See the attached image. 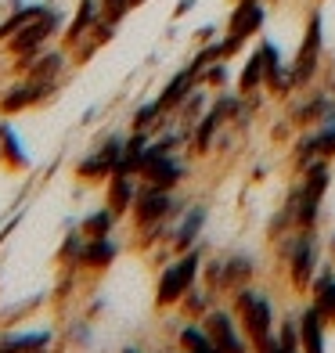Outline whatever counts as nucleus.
I'll list each match as a JSON object with an SVG mask.
<instances>
[{
  "instance_id": "obj_5",
  "label": "nucleus",
  "mask_w": 335,
  "mask_h": 353,
  "mask_svg": "<svg viewBox=\"0 0 335 353\" xmlns=\"http://www.w3.org/2000/svg\"><path fill=\"white\" fill-rule=\"evenodd\" d=\"M181 210H184V202H177L173 191L141 181V191H137V199H134L130 216H134V223H137L141 231H148V228H155V223H166L173 213H181Z\"/></svg>"
},
{
  "instance_id": "obj_6",
  "label": "nucleus",
  "mask_w": 335,
  "mask_h": 353,
  "mask_svg": "<svg viewBox=\"0 0 335 353\" xmlns=\"http://www.w3.org/2000/svg\"><path fill=\"white\" fill-rule=\"evenodd\" d=\"M123 144H126V137H119V134L105 137L87 159H79V163H76V176H79V181H108V176L116 173L119 159H123Z\"/></svg>"
},
{
  "instance_id": "obj_28",
  "label": "nucleus",
  "mask_w": 335,
  "mask_h": 353,
  "mask_svg": "<svg viewBox=\"0 0 335 353\" xmlns=\"http://www.w3.org/2000/svg\"><path fill=\"white\" fill-rule=\"evenodd\" d=\"M177 343H181V350H205V346H213L205 325H184L181 335H177Z\"/></svg>"
},
{
  "instance_id": "obj_21",
  "label": "nucleus",
  "mask_w": 335,
  "mask_h": 353,
  "mask_svg": "<svg viewBox=\"0 0 335 353\" xmlns=\"http://www.w3.org/2000/svg\"><path fill=\"white\" fill-rule=\"evenodd\" d=\"M0 166L11 170V173H19V170L29 166V152L22 148L19 134H14L8 123H0Z\"/></svg>"
},
{
  "instance_id": "obj_33",
  "label": "nucleus",
  "mask_w": 335,
  "mask_h": 353,
  "mask_svg": "<svg viewBox=\"0 0 335 353\" xmlns=\"http://www.w3.org/2000/svg\"><path fill=\"white\" fill-rule=\"evenodd\" d=\"M202 105H205V98H202L199 90H191V94H187V101H184V105H181L177 112L184 116V123H195V119H199V108H202Z\"/></svg>"
},
{
  "instance_id": "obj_34",
  "label": "nucleus",
  "mask_w": 335,
  "mask_h": 353,
  "mask_svg": "<svg viewBox=\"0 0 335 353\" xmlns=\"http://www.w3.org/2000/svg\"><path fill=\"white\" fill-rule=\"evenodd\" d=\"M223 79H227V69H223V65H216V61H213L210 69H202L199 83H210V87H223Z\"/></svg>"
},
{
  "instance_id": "obj_24",
  "label": "nucleus",
  "mask_w": 335,
  "mask_h": 353,
  "mask_svg": "<svg viewBox=\"0 0 335 353\" xmlns=\"http://www.w3.org/2000/svg\"><path fill=\"white\" fill-rule=\"evenodd\" d=\"M43 8H47V4H19V8H11V14H8L4 22H0V40L14 37L22 26H29V22H33V19H37V14H40Z\"/></svg>"
},
{
  "instance_id": "obj_1",
  "label": "nucleus",
  "mask_w": 335,
  "mask_h": 353,
  "mask_svg": "<svg viewBox=\"0 0 335 353\" xmlns=\"http://www.w3.org/2000/svg\"><path fill=\"white\" fill-rule=\"evenodd\" d=\"M234 314H238V325H242L252 350H260L274 335V303L263 292H256L252 285H242L234 292Z\"/></svg>"
},
{
  "instance_id": "obj_18",
  "label": "nucleus",
  "mask_w": 335,
  "mask_h": 353,
  "mask_svg": "<svg viewBox=\"0 0 335 353\" xmlns=\"http://www.w3.org/2000/svg\"><path fill=\"white\" fill-rule=\"evenodd\" d=\"M0 353H51V332H4Z\"/></svg>"
},
{
  "instance_id": "obj_30",
  "label": "nucleus",
  "mask_w": 335,
  "mask_h": 353,
  "mask_svg": "<svg viewBox=\"0 0 335 353\" xmlns=\"http://www.w3.org/2000/svg\"><path fill=\"white\" fill-rule=\"evenodd\" d=\"M181 307H184V314H187V317H199V314L210 310V296H205L202 288L195 285V288H191V292L181 299Z\"/></svg>"
},
{
  "instance_id": "obj_22",
  "label": "nucleus",
  "mask_w": 335,
  "mask_h": 353,
  "mask_svg": "<svg viewBox=\"0 0 335 353\" xmlns=\"http://www.w3.org/2000/svg\"><path fill=\"white\" fill-rule=\"evenodd\" d=\"M252 278V260L249 256H223V267H220V288H242Z\"/></svg>"
},
{
  "instance_id": "obj_37",
  "label": "nucleus",
  "mask_w": 335,
  "mask_h": 353,
  "mask_svg": "<svg viewBox=\"0 0 335 353\" xmlns=\"http://www.w3.org/2000/svg\"><path fill=\"white\" fill-rule=\"evenodd\" d=\"M130 4H134V8H137V4H145V0H130Z\"/></svg>"
},
{
  "instance_id": "obj_15",
  "label": "nucleus",
  "mask_w": 335,
  "mask_h": 353,
  "mask_svg": "<svg viewBox=\"0 0 335 353\" xmlns=\"http://www.w3.org/2000/svg\"><path fill=\"white\" fill-rule=\"evenodd\" d=\"M310 292H314L310 307L321 314L325 325H332V321H335V270H332V267L317 270L314 281H310Z\"/></svg>"
},
{
  "instance_id": "obj_19",
  "label": "nucleus",
  "mask_w": 335,
  "mask_h": 353,
  "mask_svg": "<svg viewBox=\"0 0 335 353\" xmlns=\"http://www.w3.org/2000/svg\"><path fill=\"white\" fill-rule=\"evenodd\" d=\"M325 321L314 307L299 310V350L303 353H325Z\"/></svg>"
},
{
  "instance_id": "obj_9",
  "label": "nucleus",
  "mask_w": 335,
  "mask_h": 353,
  "mask_svg": "<svg viewBox=\"0 0 335 353\" xmlns=\"http://www.w3.org/2000/svg\"><path fill=\"white\" fill-rule=\"evenodd\" d=\"M285 260H289V274H292V285L296 288H310L314 274H317V249H314V238L303 234L292 245H285Z\"/></svg>"
},
{
  "instance_id": "obj_20",
  "label": "nucleus",
  "mask_w": 335,
  "mask_h": 353,
  "mask_svg": "<svg viewBox=\"0 0 335 353\" xmlns=\"http://www.w3.org/2000/svg\"><path fill=\"white\" fill-rule=\"evenodd\" d=\"M195 83H199L195 72H191V69H181V72H177V76H173L170 83L163 87V94L155 98V101H159V108H163L166 116H170V112H177V108L187 101V94L195 90Z\"/></svg>"
},
{
  "instance_id": "obj_14",
  "label": "nucleus",
  "mask_w": 335,
  "mask_h": 353,
  "mask_svg": "<svg viewBox=\"0 0 335 353\" xmlns=\"http://www.w3.org/2000/svg\"><path fill=\"white\" fill-rule=\"evenodd\" d=\"M205 216H210V210H205V205H187L184 220H181L177 228H173V234H170V245L177 249V252L195 249L199 234H202V223H205Z\"/></svg>"
},
{
  "instance_id": "obj_11",
  "label": "nucleus",
  "mask_w": 335,
  "mask_h": 353,
  "mask_svg": "<svg viewBox=\"0 0 335 353\" xmlns=\"http://www.w3.org/2000/svg\"><path fill=\"white\" fill-rule=\"evenodd\" d=\"M98 19H101V0H79L76 14L65 22V29H61V47L72 51V47L94 29V22H98Z\"/></svg>"
},
{
  "instance_id": "obj_32",
  "label": "nucleus",
  "mask_w": 335,
  "mask_h": 353,
  "mask_svg": "<svg viewBox=\"0 0 335 353\" xmlns=\"http://www.w3.org/2000/svg\"><path fill=\"white\" fill-rule=\"evenodd\" d=\"M325 112H328V98H314L310 105H303L296 112V123H317V119H325Z\"/></svg>"
},
{
  "instance_id": "obj_13",
  "label": "nucleus",
  "mask_w": 335,
  "mask_h": 353,
  "mask_svg": "<svg viewBox=\"0 0 335 353\" xmlns=\"http://www.w3.org/2000/svg\"><path fill=\"white\" fill-rule=\"evenodd\" d=\"M69 61H72V58H69L65 47H54V51H47V47H43V51L26 65L22 76H26V79H51V83H58V76L65 72Z\"/></svg>"
},
{
  "instance_id": "obj_36",
  "label": "nucleus",
  "mask_w": 335,
  "mask_h": 353,
  "mask_svg": "<svg viewBox=\"0 0 335 353\" xmlns=\"http://www.w3.org/2000/svg\"><path fill=\"white\" fill-rule=\"evenodd\" d=\"M184 353H220V350H216V343H213V346H205V350H184Z\"/></svg>"
},
{
  "instance_id": "obj_23",
  "label": "nucleus",
  "mask_w": 335,
  "mask_h": 353,
  "mask_svg": "<svg viewBox=\"0 0 335 353\" xmlns=\"http://www.w3.org/2000/svg\"><path fill=\"white\" fill-rule=\"evenodd\" d=\"M116 213L108 210V205H101V210H94L83 216V223H79V231H83V238H108L112 228H116Z\"/></svg>"
},
{
  "instance_id": "obj_12",
  "label": "nucleus",
  "mask_w": 335,
  "mask_h": 353,
  "mask_svg": "<svg viewBox=\"0 0 335 353\" xmlns=\"http://www.w3.org/2000/svg\"><path fill=\"white\" fill-rule=\"evenodd\" d=\"M137 191H141V184H137V176H126V173H112L108 176V188H105V205L116 216H126L134 210V199H137Z\"/></svg>"
},
{
  "instance_id": "obj_10",
  "label": "nucleus",
  "mask_w": 335,
  "mask_h": 353,
  "mask_svg": "<svg viewBox=\"0 0 335 353\" xmlns=\"http://www.w3.org/2000/svg\"><path fill=\"white\" fill-rule=\"evenodd\" d=\"M317 58H321V14H314V19H310L307 37H303L299 54H296V61H292V79H296V87H303V83H310V79H314Z\"/></svg>"
},
{
  "instance_id": "obj_2",
  "label": "nucleus",
  "mask_w": 335,
  "mask_h": 353,
  "mask_svg": "<svg viewBox=\"0 0 335 353\" xmlns=\"http://www.w3.org/2000/svg\"><path fill=\"white\" fill-rule=\"evenodd\" d=\"M199 270H202V249H187L181 252V260H173L163 274H159L155 288V307H177V303L199 285Z\"/></svg>"
},
{
  "instance_id": "obj_8",
  "label": "nucleus",
  "mask_w": 335,
  "mask_h": 353,
  "mask_svg": "<svg viewBox=\"0 0 335 353\" xmlns=\"http://www.w3.org/2000/svg\"><path fill=\"white\" fill-rule=\"evenodd\" d=\"M205 332H210V339L216 343V350L220 353H249V346H245V332H242V325L227 314V310H205Z\"/></svg>"
},
{
  "instance_id": "obj_16",
  "label": "nucleus",
  "mask_w": 335,
  "mask_h": 353,
  "mask_svg": "<svg viewBox=\"0 0 335 353\" xmlns=\"http://www.w3.org/2000/svg\"><path fill=\"white\" fill-rule=\"evenodd\" d=\"M116 256H119V245L112 242V234H108V238H87L76 267H79V270H105V267L116 263Z\"/></svg>"
},
{
  "instance_id": "obj_35",
  "label": "nucleus",
  "mask_w": 335,
  "mask_h": 353,
  "mask_svg": "<svg viewBox=\"0 0 335 353\" xmlns=\"http://www.w3.org/2000/svg\"><path fill=\"white\" fill-rule=\"evenodd\" d=\"M256 353H296V350H285L278 335H270V339H267V343H263V346H260Z\"/></svg>"
},
{
  "instance_id": "obj_29",
  "label": "nucleus",
  "mask_w": 335,
  "mask_h": 353,
  "mask_svg": "<svg viewBox=\"0 0 335 353\" xmlns=\"http://www.w3.org/2000/svg\"><path fill=\"white\" fill-rule=\"evenodd\" d=\"M163 116H166V112L159 108V101H148V105H141V108L134 112V130H152L155 123H163Z\"/></svg>"
},
{
  "instance_id": "obj_17",
  "label": "nucleus",
  "mask_w": 335,
  "mask_h": 353,
  "mask_svg": "<svg viewBox=\"0 0 335 353\" xmlns=\"http://www.w3.org/2000/svg\"><path fill=\"white\" fill-rule=\"evenodd\" d=\"M260 26H263L260 0H238V8H234V14H231V26H227V37L245 40V37H252V33H260Z\"/></svg>"
},
{
  "instance_id": "obj_4",
  "label": "nucleus",
  "mask_w": 335,
  "mask_h": 353,
  "mask_svg": "<svg viewBox=\"0 0 335 353\" xmlns=\"http://www.w3.org/2000/svg\"><path fill=\"white\" fill-rule=\"evenodd\" d=\"M332 181V170H328V159H314V163L303 170V188L296 195V228L299 231H310L317 223V210H321V199L328 191Z\"/></svg>"
},
{
  "instance_id": "obj_3",
  "label": "nucleus",
  "mask_w": 335,
  "mask_h": 353,
  "mask_svg": "<svg viewBox=\"0 0 335 353\" xmlns=\"http://www.w3.org/2000/svg\"><path fill=\"white\" fill-rule=\"evenodd\" d=\"M61 29H65V14H61V8L47 4L29 26H22L14 37H8L4 47H8V54H14V58H37L43 47L51 43V37L61 33Z\"/></svg>"
},
{
  "instance_id": "obj_27",
  "label": "nucleus",
  "mask_w": 335,
  "mask_h": 353,
  "mask_svg": "<svg viewBox=\"0 0 335 353\" xmlns=\"http://www.w3.org/2000/svg\"><path fill=\"white\" fill-rule=\"evenodd\" d=\"M321 123H325L321 134H314V137H317V152H321V159H328V155H335V105H328Z\"/></svg>"
},
{
  "instance_id": "obj_31",
  "label": "nucleus",
  "mask_w": 335,
  "mask_h": 353,
  "mask_svg": "<svg viewBox=\"0 0 335 353\" xmlns=\"http://www.w3.org/2000/svg\"><path fill=\"white\" fill-rule=\"evenodd\" d=\"M130 11H134V4H130V0H101V19L116 22V26H119V22H123Z\"/></svg>"
},
{
  "instance_id": "obj_25",
  "label": "nucleus",
  "mask_w": 335,
  "mask_h": 353,
  "mask_svg": "<svg viewBox=\"0 0 335 353\" xmlns=\"http://www.w3.org/2000/svg\"><path fill=\"white\" fill-rule=\"evenodd\" d=\"M223 119L216 116V112L210 108L205 116L199 119V126H195V134H191V141H195V148L199 152H210V144H213V134H216V126H220Z\"/></svg>"
},
{
  "instance_id": "obj_26",
  "label": "nucleus",
  "mask_w": 335,
  "mask_h": 353,
  "mask_svg": "<svg viewBox=\"0 0 335 353\" xmlns=\"http://www.w3.org/2000/svg\"><path fill=\"white\" fill-rule=\"evenodd\" d=\"M260 83H267V72H263V54L256 51L249 58V65L242 69V79H238V87H242V94H252Z\"/></svg>"
},
{
  "instance_id": "obj_7",
  "label": "nucleus",
  "mask_w": 335,
  "mask_h": 353,
  "mask_svg": "<svg viewBox=\"0 0 335 353\" xmlns=\"http://www.w3.org/2000/svg\"><path fill=\"white\" fill-rule=\"evenodd\" d=\"M184 176H187V170H184V163L177 159V152H152V144H148L145 163H141V181L173 191V188L184 181Z\"/></svg>"
}]
</instances>
